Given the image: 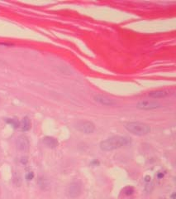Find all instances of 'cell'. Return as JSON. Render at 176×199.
Returning <instances> with one entry per match:
<instances>
[{
    "label": "cell",
    "instance_id": "cell-6",
    "mask_svg": "<svg viewBox=\"0 0 176 199\" xmlns=\"http://www.w3.org/2000/svg\"><path fill=\"white\" fill-rule=\"evenodd\" d=\"M161 105L155 100H141L137 104V107L141 110H154L160 108Z\"/></svg>",
    "mask_w": 176,
    "mask_h": 199
},
{
    "label": "cell",
    "instance_id": "cell-9",
    "mask_svg": "<svg viewBox=\"0 0 176 199\" xmlns=\"http://www.w3.org/2000/svg\"><path fill=\"white\" fill-rule=\"evenodd\" d=\"M169 95V91L166 90H158V91H154L149 93V96L155 98V99H159V98H164Z\"/></svg>",
    "mask_w": 176,
    "mask_h": 199
},
{
    "label": "cell",
    "instance_id": "cell-7",
    "mask_svg": "<svg viewBox=\"0 0 176 199\" xmlns=\"http://www.w3.org/2000/svg\"><path fill=\"white\" fill-rule=\"evenodd\" d=\"M93 99L96 102H98L100 105H103V106H112L116 104V102L113 100L106 95H94Z\"/></svg>",
    "mask_w": 176,
    "mask_h": 199
},
{
    "label": "cell",
    "instance_id": "cell-14",
    "mask_svg": "<svg viewBox=\"0 0 176 199\" xmlns=\"http://www.w3.org/2000/svg\"><path fill=\"white\" fill-rule=\"evenodd\" d=\"M33 178H34V173H33L32 172H28L27 173H26V179H27L28 181H30V180H32Z\"/></svg>",
    "mask_w": 176,
    "mask_h": 199
},
{
    "label": "cell",
    "instance_id": "cell-11",
    "mask_svg": "<svg viewBox=\"0 0 176 199\" xmlns=\"http://www.w3.org/2000/svg\"><path fill=\"white\" fill-rule=\"evenodd\" d=\"M38 185L39 187L42 189V190H48L50 188V183H49V181L44 178V177H40L38 179Z\"/></svg>",
    "mask_w": 176,
    "mask_h": 199
},
{
    "label": "cell",
    "instance_id": "cell-10",
    "mask_svg": "<svg viewBox=\"0 0 176 199\" xmlns=\"http://www.w3.org/2000/svg\"><path fill=\"white\" fill-rule=\"evenodd\" d=\"M20 127H21V129H22V131H28L30 129H31V120H30V119L27 117V116H26V117H24L23 119H22V120L21 121V123H20Z\"/></svg>",
    "mask_w": 176,
    "mask_h": 199
},
{
    "label": "cell",
    "instance_id": "cell-16",
    "mask_svg": "<svg viewBox=\"0 0 176 199\" xmlns=\"http://www.w3.org/2000/svg\"><path fill=\"white\" fill-rule=\"evenodd\" d=\"M150 179H150V176H146V177L145 178V181H146V182H150Z\"/></svg>",
    "mask_w": 176,
    "mask_h": 199
},
{
    "label": "cell",
    "instance_id": "cell-13",
    "mask_svg": "<svg viewBox=\"0 0 176 199\" xmlns=\"http://www.w3.org/2000/svg\"><path fill=\"white\" fill-rule=\"evenodd\" d=\"M123 192L126 195H131L134 192V189L131 187H127L126 188H124Z\"/></svg>",
    "mask_w": 176,
    "mask_h": 199
},
{
    "label": "cell",
    "instance_id": "cell-12",
    "mask_svg": "<svg viewBox=\"0 0 176 199\" xmlns=\"http://www.w3.org/2000/svg\"><path fill=\"white\" fill-rule=\"evenodd\" d=\"M7 123H8V124H10L11 125H13L15 129H17V128H18V127H20V122L18 120V119H6Z\"/></svg>",
    "mask_w": 176,
    "mask_h": 199
},
{
    "label": "cell",
    "instance_id": "cell-4",
    "mask_svg": "<svg viewBox=\"0 0 176 199\" xmlns=\"http://www.w3.org/2000/svg\"><path fill=\"white\" fill-rule=\"evenodd\" d=\"M76 128L79 131H80L81 133H84L85 134H89L93 133V131L95 130V125L94 124L91 122V121H80L77 123L76 125Z\"/></svg>",
    "mask_w": 176,
    "mask_h": 199
},
{
    "label": "cell",
    "instance_id": "cell-2",
    "mask_svg": "<svg viewBox=\"0 0 176 199\" xmlns=\"http://www.w3.org/2000/svg\"><path fill=\"white\" fill-rule=\"evenodd\" d=\"M125 128L131 134L137 136H144L149 134L150 131V127L147 124H145L139 121L128 122L126 124Z\"/></svg>",
    "mask_w": 176,
    "mask_h": 199
},
{
    "label": "cell",
    "instance_id": "cell-15",
    "mask_svg": "<svg viewBox=\"0 0 176 199\" xmlns=\"http://www.w3.org/2000/svg\"><path fill=\"white\" fill-rule=\"evenodd\" d=\"M157 177H158V179H162V178L164 177V174L162 173V172H160V173H158Z\"/></svg>",
    "mask_w": 176,
    "mask_h": 199
},
{
    "label": "cell",
    "instance_id": "cell-8",
    "mask_svg": "<svg viewBox=\"0 0 176 199\" xmlns=\"http://www.w3.org/2000/svg\"><path fill=\"white\" fill-rule=\"evenodd\" d=\"M42 141H43V144L47 148H50V149H55L59 144L58 140L54 137H51V136H46L45 138H43Z\"/></svg>",
    "mask_w": 176,
    "mask_h": 199
},
{
    "label": "cell",
    "instance_id": "cell-5",
    "mask_svg": "<svg viewBox=\"0 0 176 199\" xmlns=\"http://www.w3.org/2000/svg\"><path fill=\"white\" fill-rule=\"evenodd\" d=\"M16 147L20 152H27L30 148V143H29L28 138L25 135L18 136L16 139Z\"/></svg>",
    "mask_w": 176,
    "mask_h": 199
},
{
    "label": "cell",
    "instance_id": "cell-1",
    "mask_svg": "<svg viewBox=\"0 0 176 199\" xmlns=\"http://www.w3.org/2000/svg\"><path fill=\"white\" fill-rule=\"evenodd\" d=\"M131 143L129 138L125 136H112L111 138L105 139L100 143V149L105 151H112L122 147L127 146Z\"/></svg>",
    "mask_w": 176,
    "mask_h": 199
},
{
    "label": "cell",
    "instance_id": "cell-3",
    "mask_svg": "<svg viewBox=\"0 0 176 199\" xmlns=\"http://www.w3.org/2000/svg\"><path fill=\"white\" fill-rule=\"evenodd\" d=\"M82 192V184L79 181H73L66 188V194L70 198H76Z\"/></svg>",
    "mask_w": 176,
    "mask_h": 199
}]
</instances>
